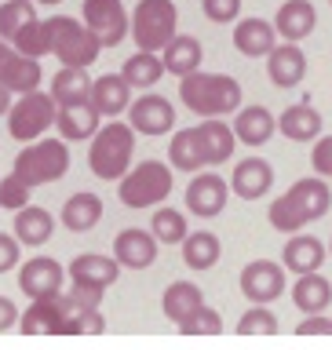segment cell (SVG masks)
Wrapping results in <instances>:
<instances>
[{"mask_svg": "<svg viewBox=\"0 0 332 350\" xmlns=\"http://www.w3.org/2000/svg\"><path fill=\"white\" fill-rule=\"evenodd\" d=\"M168 164L175 172H186V175L208 168V153H205L201 131L197 128H179L175 131L172 142H168Z\"/></svg>", "mask_w": 332, "mask_h": 350, "instance_id": "ffe728a7", "label": "cell"}, {"mask_svg": "<svg viewBox=\"0 0 332 350\" xmlns=\"http://www.w3.org/2000/svg\"><path fill=\"white\" fill-rule=\"evenodd\" d=\"M274 37H278V29H274L267 18H241L234 26V48L245 55V59H267V55L278 48Z\"/></svg>", "mask_w": 332, "mask_h": 350, "instance_id": "7402d4cb", "label": "cell"}, {"mask_svg": "<svg viewBox=\"0 0 332 350\" xmlns=\"http://www.w3.org/2000/svg\"><path fill=\"white\" fill-rule=\"evenodd\" d=\"M22 336H70V314L62 306V292L51 299H29L18 317Z\"/></svg>", "mask_w": 332, "mask_h": 350, "instance_id": "30bf717a", "label": "cell"}, {"mask_svg": "<svg viewBox=\"0 0 332 350\" xmlns=\"http://www.w3.org/2000/svg\"><path fill=\"white\" fill-rule=\"evenodd\" d=\"M99 219H103V201H99L95 193H73L70 201L62 204V226L73 230V234H88V230L99 226Z\"/></svg>", "mask_w": 332, "mask_h": 350, "instance_id": "4dcf8cb0", "label": "cell"}, {"mask_svg": "<svg viewBox=\"0 0 332 350\" xmlns=\"http://www.w3.org/2000/svg\"><path fill=\"white\" fill-rule=\"evenodd\" d=\"M11 172L29 186L59 183L62 175L70 172V146H66V139H33V146L18 150Z\"/></svg>", "mask_w": 332, "mask_h": 350, "instance_id": "277c9868", "label": "cell"}, {"mask_svg": "<svg viewBox=\"0 0 332 350\" xmlns=\"http://www.w3.org/2000/svg\"><path fill=\"white\" fill-rule=\"evenodd\" d=\"M296 336H332V317L311 314L307 321H300V325H296Z\"/></svg>", "mask_w": 332, "mask_h": 350, "instance_id": "7dc6e473", "label": "cell"}, {"mask_svg": "<svg viewBox=\"0 0 332 350\" xmlns=\"http://www.w3.org/2000/svg\"><path fill=\"white\" fill-rule=\"evenodd\" d=\"M197 306H205V295H201V288L197 284H190V281H172L168 288H164V295H161V310H164V317L168 321H186Z\"/></svg>", "mask_w": 332, "mask_h": 350, "instance_id": "836d02e7", "label": "cell"}, {"mask_svg": "<svg viewBox=\"0 0 332 350\" xmlns=\"http://www.w3.org/2000/svg\"><path fill=\"white\" fill-rule=\"evenodd\" d=\"M179 29V11L172 0H139L131 11V40L139 51H164Z\"/></svg>", "mask_w": 332, "mask_h": 350, "instance_id": "8992f818", "label": "cell"}, {"mask_svg": "<svg viewBox=\"0 0 332 350\" xmlns=\"http://www.w3.org/2000/svg\"><path fill=\"white\" fill-rule=\"evenodd\" d=\"M62 284H66V270L51 256H37L18 267V292H26L29 299H51V295L62 292Z\"/></svg>", "mask_w": 332, "mask_h": 350, "instance_id": "7c38bea8", "label": "cell"}, {"mask_svg": "<svg viewBox=\"0 0 332 350\" xmlns=\"http://www.w3.org/2000/svg\"><path fill=\"white\" fill-rule=\"evenodd\" d=\"M51 234H55V215L48 212V208L26 204V208L15 212V237L22 241V245L40 248L44 241H51Z\"/></svg>", "mask_w": 332, "mask_h": 350, "instance_id": "83f0119b", "label": "cell"}, {"mask_svg": "<svg viewBox=\"0 0 332 350\" xmlns=\"http://www.w3.org/2000/svg\"><path fill=\"white\" fill-rule=\"evenodd\" d=\"M51 26H55L51 55H55L62 66H92V62L99 59L103 44H99V37L88 29V22H77V18H70V15H55Z\"/></svg>", "mask_w": 332, "mask_h": 350, "instance_id": "ba28073f", "label": "cell"}, {"mask_svg": "<svg viewBox=\"0 0 332 350\" xmlns=\"http://www.w3.org/2000/svg\"><path fill=\"white\" fill-rule=\"evenodd\" d=\"M168 193H172V164L164 161H142L117 179V197L125 208L161 204Z\"/></svg>", "mask_w": 332, "mask_h": 350, "instance_id": "5b68a950", "label": "cell"}, {"mask_svg": "<svg viewBox=\"0 0 332 350\" xmlns=\"http://www.w3.org/2000/svg\"><path fill=\"white\" fill-rule=\"evenodd\" d=\"M292 303L300 306L303 314H322L325 306L332 303V284H329L318 270H314V273H296Z\"/></svg>", "mask_w": 332, "mask_h": 350, "instance_id": "d6a6232c", "label": "cell"}, {"mask_svg": "<svg viewBox=\"0 0 332 350\" xmlns=\"http://www.w3.org/2000/svg\"><path fill=\"white\" fill-rule=\"evenodd\" d=\"M0 84L15 95H26V92H37L40 88V59H29L22 51H11V59L4 62L0 70Z\"/></svg>", "mask_w": 332, "mask_h": 350, "instance_id": "f546056e", "label": "cell"}, {"mask_svg": "<svg viewBox=\"0 0 332 350\" xmlns=\"http://www.w3.org/2000/svg\"><path fill=\"white\" fill-rule=\"evenodd\" d=\"M55 128L66 142H84L99 131V113L92 109V103L84 106H59V117H55Z\"/></svg>", "mask_w": 332, "mask_h": 350, "instance_id": "1f68e13d", "label": "cell"}, {"mask_svg": "<svg viewBox=\"0 0 332 350\" xmlns=\"http://www.w3.org/2000/svg\"><path fill=\"white\" fill-rule=\"evenodd\" d=\"M131 92H136V88H131L120 73H103L92 84V109L99 117H120L131 106Z\"/></svg>", "mask_w": 332, "mask_h": 350, "instance_id": "d6986e66", "label": "cell"}, {"mask_svg": "<svg viewBox=\"0 0 332 350\" xmlns=\"http://www.w3.org/2000/svg\"><path fill=\"white\" fill-rule=\"evenodd\" d=\"M29 22H37L33 0H4V4H0V37H4L8 44L15 40Z\"/></svg>", "mask_w": 332, "mask_h": 350, "instance_id": "74e56055", "label": "cell"}, {"mask_svg": "<svg viewBox=\"0 0 332 350\" xmlns=\"http://www.w3.org/2000/svg\"><path fill=\"white\" fill-rule=\"evenodd\" d=\"M136 135L139 131L125 124V120H110L92 135V146H88V168L99 179L117 183L120 175L128 172L131 153H136Z\"/></svg>", "mask_w": 332, "mask_h": 350, "instance_id": "3957f363", "label": "cell"}, {"mask_svg": "<svg viewBox=\"0 0 332 350\" xmlns=\"http://www.w3.org/2000/svg\"><path fill=\"white\" fill-rule=\"evenodd\" d=\"M106 321H103V314H99V306H92V310H77L70 317V336H95V332H103Z\"/></svg>", "mask_w": 332, "mask_h": 350, "instance_id": "ee69618b", "label": "cell"}, {"mask_svg": "<svg viewBox=\"0 0 332 350\" xmlns=\"http://www.w3.org/2000/svg\"><path fill=\"white\" fill-rule=\"evenodd\" d=\"M84 22L99 37L103 48H117V44L131 33L128 11H125L120 0H84Z\"/></svg>", "mask_w": 332, "mask_h": 350, "instance_id": "9c48e42d", "label": "cell"}, {"mask_svg": "<svg viewBox=\"0 0 332 350\" xmlns=\"http://www.w3.org/2000/svg\"><path fill=\"white\" fill-rule=\"evenodd\" d=\"M197 131H201V139H205L208 168H212V164H227L230 157H234L238 135H234V128H230L223 117H205L201 124H197Z\"/></svg>", "mask_w": 332, "mask_h": 350, "instance_id": "f1b7e54d", "label": "cell"}, {"mask_svg": "<svg viewBox=\"0 0 332 350\" xmlns=\"http://www.w3.org/2000/svg\"><path fill=\"white\" fill-rule=\"evenodd\" d=\"M120 262L117 256H99V252H84L70 262V284H81V288H95V292H106L110 284L120 278Z\"/></svg>", "mask_w": 332, "mask_h": 350, "instance_id": "9a60e30c", "label": "cell"}, {"mask_svg": "<svg viewBox=\"0 0 332 350\" xmlns=\"http://www.w3.org/2000/svg\"><path fill=\"white\" fill-rule=\"evenodd\" d=\"M29 190H33V186L22 183L15 172L4 175V179H0V208H8V212H18V208H26V204H29Z\"/></svg>", "mask_w": 332, "mask_h": 350, "instance_id": "b9f144b4", "label": "cell"}, {"mask_svg": "<svg viewBox=\"0 0 332 350\" xmlns=\"http://www.w3.org/2000/svg\"><path fill=\"white\" fill-rule=\"evenodd\" d=\"M318 26V11L311 0H285V4L278 8V15H274V29H278L281 40L289 44H300L314 33Z\"/></svg>", "mask_w": 332, "mask_h": 350, "instance_id": "ac0fdd59", "label": "cell"}, {"mask_svg": "<svg viewBox=\"0 0 332 350\" xmlns=\"http://www.w3.org/2000/svg\"><path fill=\"white\" fill-rule=\"evenodd\" d=\"M238 336H278V317H274L263 303H256L238 321Z\"/></svg>", "mask_w": 332, "mask_h": 350, "instance_id": "60d3db41", "label": "cell"}, {"mask_svg": "<svg viewBox=\"0 0 332 350\" xmlns=\"http://www.w3.org/2000/svg\"><path fill=\"white\" fill-rule=\"evenodd\" d=\"M8 109H11V92L0 84V117H8Z\"/></svg>", "mask_w": 332, "mask_h": 350, "instance_id": "681fc988", "label": "cell"}, {"mask_svg": "<svg viewBox=\"0 0 332 350\" xmlns=\"http://www.w3.org/2000/svg\"><path fill=\"white\" fill-rule=\"evenodd\" d=\"M161 59H164V70H168L172 77H190V73L201 70L205 48H201L197 37H190V33H175V37L164 44Z\"/></svg>", "mask_w": 332, "mask_h": 350, "instance_id": "44dd1931", "label": "cell"}, {"mask_svg": "<svg viewBox=\"0 0 332 350\" xmlns=\"http://www.w3.org/2000/svg\"><path fill=\"white\" fill-rule=\"evenodd\" d=\"M270 186H274V168L263 157H245L230 172V193H238L241 201H259V197L270 193Z\"/></svg>", "mask_w": 332, "mask_h": 350, "instance_id": "2e32d148", "label": "cell"}, {"mask_svg": "<svg viewBox=\"0 0 332 350\" xmlns=\"http://www.w3.org/2000/svg\"><path fill=\"white\" fill-rule=\"evenodd\" d=\"M311 164L322 179H332V135H318L311 150Z\"/></svg>", "mask_w": 332, "mask_h": 350, "instance_id": "f6af8a7d", "label": "cell"}, {"mask_svg": "<svg viewBox=\"0 0 332 350\" xmlns=\"http://www.w3.org/2000/svg\"><path fill=\"white\" fill-rule=\"evenodd\" d=\"M18 237L11 234H0V273H8L11 267H18Z\"/></svg>", "mask_w": 332, "mask_h": 350, "instance_id": "bcb514c9", "label": "cell"}, {"mask_svg": "<svg viewBox=\"0 0 332 350\" xmlns=\"http://www.w3.org/2000/svg\"><path fill=\"white\" fill-rule=\"evenodd\" d=\"M18 317H22V314H18V306L11 303L8 295H0V332H8L11 325H18Z\"/></svg>", "mask_w": 332, "mask_h": 350, "instance_id": "c3c4849f", "label": "cell"}, {"mask_svg": "<svg viewBox=\"0 0 332 350\" xmlns=\"http://www.w3.org/2000/svg\"><path fill=\"white\" fill-rule=\"evenodd\" d=\"M33 4H37V0H33ZM40 4H59V0H40Z\"/></svg>", "mask_w": 332, "mask_h": 350, "instance_id": "816d5d0a", "label": "cell"}, {"mask_svg": "<svg viewBox=\"0 0 332 350\" xmlns=\"http://www.w3.org/2000/svg\"><path fill=\"white\" fill-rule=\"evenodd\" d=\"M241 292L245 299L252 303H274L278 295L285 292V262H274V259H256L241 270Z\"/></svg>", "mask_w": 332, "mask_h": 350, "instance_id": "5bb4252c", "label": "cell"}, {"mask_svg": "<svg viewBox=\"0 0 332 350\" xmlns=\"http://www.w3.org/2000/svg\"><path fill=\"white\" fill-rule=\"evenodd\" d=\"M157 245L161 241L153 237V230L146 234V230H139V226H128L114 237V256L125 270H146L150 262L157 259Z\"/></svg>", "mask_w": 332, "mask_h": 350, "instance_id": "e0dca14e", "label": "cell"}, {"mask_svg": "<svg viewBox=\"0 0 332 350\" xmlns=\"http://www.w3.org/2000/svg\"><path fill=\"white\" fill-rule=\"evenodd\" d=\"M267 77L274 88H296L307 77V55L285 40L281 48H274L267 55Z\"/></svg>", "mask_w": 332, "mask_h": 350, "instance_id": "603a6c76", "label": "cell"}, {"mask_svg": "<svg viewBox=\"0 0 332 350\" xmlns=\"http://www.w3.org/2000/svg\"><path fill=\"white\" fill-rule=\"evenodd\" d=\"M201 11L208 22H219V26H227V22H238L241 15V0H201Z\"/></svg>", "mask_w": 332, "mask_h": 350, "instance_id": "7bdbcfd3", "label": "cell"}, {"mask_svg": "<svg viewBox=\"0 0 332 350\" xmlns=\"http://www.w3.org/2000/svg\"><path fill=\"white\" fill-rule=\"evenodd\" d=\"M329 252H332V241H329Z\"/></svg>", "mask_w": 332, "mask_h": 350, "instance_id": "f5cc1de1", "label": "cell"}, {"mask_svg": "<svg viewBox=\"0 0 332 350\" xmlns=\"http://www.w3.org/2000/svg\"><path fill=\"white\" fill-rule=\"evenodd\" d=\"M230 197V183L223 175H208L205 168L194 172L190 186H186V212H194L197 219H212L227 208Z\"/></svg>", "mask_w": 332, "mask_h": 350, "instance_id": "4fadbf2b", "label": "cell"}, {"mask_svg": "<svg viewBox=\"0 0 332 350\" xmlns=\"http://www.w3.org/2000/svg\"><path fill=\"white\" fill-rule=\"evenodd\" d=\"M55 117H59V103L51 98V92L44 95L37 88V92H26L8 109V131H11V139H18V142H33L55 124Z\"/></svg>", "mask_w": 332, "mask_h": 350, "instance_id": "52a82bcc", "label": "cell"}, {"mask_svg": "<svg viewBox=\"0 0 332 350\" xmlns=\"http://www.w3.org/2000/svg\"><path fill=\"white\" fill-rule=\"evenodd\" d=\"M325 245L318 237L311 234H296L285 241V252H281V262H285V270H292V273H314V270H322V262H325Z\"/></svg>", "mask_w": 332, "mask_h": 350, "instance_id": "d4e9b609", "label": "cell"}, {"mask_svg": "<svg viewBox=\"0 0 332 350\" xmlns=\"http://www.w3.org/2000/svg\"><path fill=\"white\" fill-rule=\"evenodd\" d=\"M51 44H55L51 18H44V22L37 18V22H29L15 40H11V48L22 51V55H29V59H44V55H51Z\"/></svg>", "mask_w": 332, "mask_h": 350, "instance_id": "8d00e7d4", "label": "cell"}, {"mask_svg": "<svg viewBox=\"0 0 332 350\" xmlns=\"http://www.w3.org/2000/svg\"><path fill=\"white\" fill-rule=\"evenodd\" d=\"M175 328H179L183 336H219L223 332V317H219V310H212V306H197V310Z\"/></svg>", "mask_w": 332, "mask_h": 350, "instance_id": "ab89813d", "label": "cell"}, {"mask_svg": "<svg viewBox=\"0 0 332 350\" xmlns=\"http://www.w3.org/2000/svg\"><path fill=\"white\" fill-rule=\"evenodd\" d=\"M234 135L238 142H245V146H263V142H270L274 128H278V120L267 106H245L234 113Z\"/></svg>", "mask_w": 332, "mask_h": 350, "instance_id": "484cf974", "label": "cell"}, {"mask_svg": "<svg viewBox=\"0 0 332 350\" xmlns=\"http://www.w3.org/2000/svg\"><path fill=\"white\" fill-rule=\"evenodd\" d=\"M278 131L292 142H314L322 135V113L311 103H296L278 117Z\"/></svg>", "mask_w": 332, "mask_h": 350, "instance_id": "4316f807", "label": "cell"}, {"mask_svg": "<svg viewBox=\"0 0 332 350\" xmlns=\"http://www.w3.org/2000/svg\"><path fill=\"white\" fill-rule=\"evenodd\" d=\"M150 230L161 245H183V237L190 234V230H186V215L179 208H157L150 219Z\"/></svg>", "mask_w": 332, "mask_h": 350, "instance_id": "f35d334b", "label": "cell"}, {"mask_svg": "<svg viewBox=\"0 0 332 350\" xmlns=\"http://www.w3.org/2000/svg\"><path fill=\"white\" fill-rule=\"evenodd\" d=\"M179 98L197 117H230L241 109V84L230 73H190L179 77Z\"/></svg>", "mask_w": 332, "mask_h": 350, "instance_id": "7a4b0ae2", "label": "cell"}, {"mask_svg": "<svg viewBox=\"0 0 332 350\" xmlns=\"http://www.w3.org/2000/svg\"><path fill=\"white\" fill-rule=\"evenodd\" d=\"M164 73H168V70H164L161 51H136L131 59H125V70H120V77H125L131 88H139V92L157 88V81Z\"/></svg>", "mask_w": 332, "mask_h": 350, "instance_id": "e575fe53", "label": "cell"}, {"mask_svg": "<svg viewBox=\"0 0 332 350\" xmlns=\"http://www.w3.org/2000/svg\"><path fill=\"white\" fill-rule=\"evenodd\" d=\"M219 256H223V245L208 230H194V234L183 237V262L190 270H212L219 262Z\"/></svg>", "mask_w": 332, "mask_h": 350, "instance_id": "d590c367", "label": "cell"}, {"mask_svg": "<svg viewBox=\"0 0 332 350\" xmlns=\"http://www.w3.org/2000/svg\"><path fill=\"white\" fill-rule=\"evenodd\" d=\"M11 51H15V48H11V44H8L4 37H0V70H4V62L11 59Z\"/></svg>", "mask_w": 332, "mask_h": 350, "instance_id": "f907efd6", "label": "cell"}, {"mask_svg": "<svg viewBox=\"0 0 332 350\" xmlns=\"http://www.w3.org/2000/svg\"><path fill=\"white\" fill-rule=\"evenodd\" d=\"M92 77H88V66H62L59 73L51 77V98L59 106H84L92 103Z\"/></svg>", "mask_w": 332, "mask_h": 350, "instance_id": "cb8c5ba5", "label": "cell"}, {"mask_svg": "<svg viewBox=\"0 0 332 350\" xmlns=\"http://www.w3.org/2000/svg\"><path fill=\"white\" fill-rule=\"evenodd\" d=\"M128 124L139 131V135H168L175 128V109L164 95L142 92L139 98H131L128 106Z\"/></svg>", "mask_w": 332, "mask_h": 350, "instance_id": "8fae6325", "label": "cell"}, {"mask_svg": "<svg viewBox=\"0 0 332 350\" xmlns=\"http://www.w3.org/2000/svg\"><path fill=\"white\" fill-rule=\"evenodd\" d=\"M332 204V190L322 175H307V179L292 183L281 197H274V204L267 208V219L278 234H300L307 223L322 219Z\"/></svg>", "mask_w": 332, "mask_h": 350, "instance_id": "6da1fadb", "label": "cell"}, {"mask_svg": "<svg viewBox=\"0 0 332 350\" xmlns=\"http://www.w3.org/2000/svg\"><path fill=\"white\" fill-rule=\"evenodd\" d=\"M329 4H332V0H329Z\"/></svg>", "mask_w": 332, "mask_h": 350, "instance_id": "db71d44e", "label": "cell"}]
</instances>
